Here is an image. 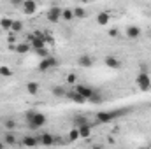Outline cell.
<instances>
[{
	"label": "cell",
	"instance_id": "6da1fadb",
	"mask_svg": "<svg viewBox=\"0 0 151 149\" xmlns=\"http://www.w3.org/2000/svg\"><path fill=\"white\" fill-rule=\"evenodd\" d=\"M25 117H27V125H28L30 130H39V128H42V126L46 125V121H47V117H46L42 112L35 111V109L27 111Z\"/></svg>",
	"mask_w": 151,
	"mask_h": 149
},
{
	"label": "cell",
	"instance_id": "2e32d148",
	"mask_svg": "<svg viewBox=\"0 0 151 149\" xmlns=\"http://www.w3.org/2000/svg\"><path fill=\"white\" fill-rule=\"evenodd\" d=\"M14 49H16V53H19V54H27V53H30V51H32V47H30V44H28V42H18Z\"/></svg>",
	"mask_w": 151,
	"mask_h": 149
},
{
	"label": "cell",
	"instance_id": "30bf717a",
	"mask_svg": "<svg viewBox=\"0 0 151 149\" xmlns=\"http://www.w3.org/2000/svg\"><path fill=\"white\" fill-rule=\"evenodd\" d=\"M21 9H23L25 14H35L37 12V4L34 0H25L23 5H21Z\"/></svg>",
	"mask_w": 151,
	"mask_h": 149
},
{
	"label": "cell",
	"instance_id": "44dd1931",
	"mask_svg": "<svg viewBox=\"0 0 151 149\" xmlns=\"http://www.w3.org/2000/svg\"><path fill=\"white\" fill-rule=\"evenodd\" d=\"M16 126H18V123H16L14 119H11V117L4 119V128H5V132H12V130H16Z\"/></svg>",
	"mask_w": 151,
	"mask_h": 149
},
{
	"label": "cell",
	"instance_id": "ffe728a7",
	"mask_svg": "<svg viewBox=\"0 0 151 149\" xmlns=\"http://www.w3.org/2000/svg\"><path fill=\"white\" fill-rule=\"evenodd\" d=\"M88 102H90V104H102V102H104V95H102L99 90H95V93L91 95V98H90Z\"/></svg>",
	"mask_w": 151,
	"mask_h": 149
},
{
	"label": "cell",
	"instance_id": "83f0119b",
	"mask_svg": "<svg viewBox=\"0 0 151 149\" xmlns=\"http://www.w3.org/2000/svg\"><path fill=\"white\" fill-rule=\"evenodd\" d=\"M0 75H2V77H11V75H12V70H11L7 65H0Z\"/></svg>",
	"mask_w": 151,
	"mask_h": 149
},
{
	"label": "cell",
	"instance_id": "4fadbf2b",
	"mask_svg": "<svg viewBox=\"0 0 151 149\" xmlns=\"http://www.w3.org/2000/svg\"><path fill=\"white\" fill-rule=\"evenodd\" d=\"M2 140H4V144H5V146H16V144H18V137H16L12 132H5Z\"/></svg>",
	"mask_w": 151,
	"mask_h": 149
},
{
	"label": "cell",
	"instance_id": "f1b7e54d",
	"mask_svg": "<svg viewBox=\"0 0 151 149\" xmlns=\"http://www.w3.org/2000/svg\"><path fill=\"white\" fill-rule=\"evenodd\" d=\"M23 30V21H14L12 23V28H11V32H14V34H19Z\"/></svg>",
	"mask_w": 151,
	"mask_h": 149
},
{
	"label": "cell",
	"instance_id": "d4e9b609",
	"mask_svg": "<svg viewBox=\"0 0 151 149\" xmlns=\"http://www.w3.org/2000/svg\"><path fill=\"white\" fill-rule=\"evenodd\" d=\"M12 23H14V19H11V18H2L0 19V27L4 30H11L12 28Z\"/></svg>",
	"mask_w": 151,
	"mask_h": 149
},
{
	"label": "cell",
	"instance_id": "d6986e66",
	"mask_svg": "<svg viewBox=\"0 0 151 149\" xmlns=\"http://www.w3.org/2000/svg\"><path fill=\"white\" fill-rule=\"evenodd\" d=\"M53 95L56 97V98H63V97H67V91H65V88L63 86H53Z\"/></svg>",
	"mask_w": 151,
	"mask_h": 149
},
{
	"label": "cell",
	"instance_id": "52a82bcc",
	"mask_svg": "<svg viewBox=\"0 0 151 149\" xmlns=\"http://www.w3.org/2000/svg\"><path fill=\"white\" fill-rule=\"evenodd\" d=\"M104 65H106L107 69H111V70H119V69L123 67L121 60H119L118 56H114V54H107V56L104 58Z\"/></svg>",
	"mask_w": 151,
	"mask_h": 149
},
{
	"label": "cell",
	"instance_id": "9a60e30c",
	"mask_svg": "<svg viewBox=\"0 0 151 149\" xmlns=\"http://www.w3.org/2000/svg\"><path fill=\"white\" fill-rule=\"evenodd\" d=\"M109 21H111L109 12H99V14H97V23H99L100 27H107Z\"/></svg>",
	"mask_w": 151,
	"mask_h": 149
},
{
	"label": "cell",
	"instance_id": "7a4b0ae2",
	"mask_svg": "<svg viewBox=\"0 0 151 149\" xmlns=\"http://www.w3.org/2000/svg\"><path fill=\"white\" fill-rule=\"evenodd\" d=\"M123 114H125V109H119V111H100V112H97L95 119H97V123L107 125V123L114 121L116 117H119V116H123Z\"/></svg>",
	"mask_w": 151,
	"mask_h": 149
},
{
	"label": "cell",
	"instance_id": "7c38bea8",
	"mask_svg": "<svg viewBox=\"0 0 151 149\" xmlns=\"http://www.w3.org/2000/svg\"><path fill=\"white\" fill-rule=\"evenodd\" d=\"M39 142H40L42 146H46V148L55 146V135H51V133H42V135L39 137Z\"/></svg>",
	"mask_w": 151,
	"mask_h": 149
},
{
	"label": "cell",
	"instance_id": "ba28073f",
	"mask_svg": "<svg viewBox=\"0 0 151 149\" xmlns=\"http://www.w3.org/2000/svg\"><path fill=\"white\" fill-rule=\"evenodd\" d=\"M77 65L83 67V69H90L93 65V58L90 54H79L77 56Z\"/></svg>",
	"mask_w": 151,
	"mask_h": 149
},
{
	"label": "cell",
	"instance_id": "9c48e42d",
	"mask_svg": "<svg viewBox=\"0 0 151 149\" xmlns=\"http://www.w3.org/2000/svg\"><path fill=\"white\" fill-rule=\"evenodd\" d=\"M21 144H23L25 148H35L40 142H39V137H35V135H25V137L21 139Z\"/></svg>",
	"mask_w": 151,
	"mask_h": 149
},
{
	"label": "cell",
	"instance_id": "cb8c5ba5",
	"mask_svg": "<svg viewBox=\"0 0 151 149\" xmlns=\"http://www.w3.org/2000/svg\"><path fill=\"white\" fill-rule=\"evenodd\" d=\"M67 97H70V100L76 102V104H84V102H86V100L77 93V91H70V93H67Z\"/></svg>",
	"mask_w": 151,
	"mask_h": 149
},
{
	"label": "cell",
	"instance_id": "277c9868",
	"mask_svg": "<svg viewBox=\"0 0 151 149\" xmlns=\"http://www.w3.org/2000/svg\"><path fill=\"white\" fill-rule=\"evenodd\" d=\"M135 84L141 91H150L151 90V77L148 72H139L135 77Z\"/></svg>",
	"mask_w": 151,
	"mask_h": 149
},
{
	"label": "cell",
	"instance_id": "8992f818",
	"mask_svg": "<svg viewBox=\"0 0 151 149\" xmlns=\"http://www.w3.org/2000/svg\"><path fill=\"white\" fill-rule=\"evenodd\" d=\"M46 19H47L49 23H58V21L62 19V7H58V5L49 7L47 12H46Z\"/></svg>",
	"mask_w": 151,
	"mask_h": 149
},
{
	"label": "cell",
	"instance_id": "603a6c76",
	"mask_svg": "<svg viewBox=\"0 0 151 149\" xmlns=\"http://www.w3.org/2000/svg\"><path fill=\"white\" fill-rule=\"evenodd\" d=\"M72 11H74V18H79V19H83V18L88 16V11L84 7H74Z\"/></svg>",
	"mask_w": 151,
	"mask_h": 149
},
{
	"label": "cell",
	"instance_id": "d6a6232c",
	"mask_svg": "<svg viewBox=\"0 0 151 149\" xmlns=\"http://www.w3.org/2000/svg\"><path fill=\"white\" fill-rule=\"evenodd\" d=\"M91 149H104V148H102V146H93Z\"/></svg>",
	"mask_w": 151,
	"mask_h": 149
},
{
	"label": "cell",
	"instance_id": "484cf974",
	"mask_svg": "<svg viewBox=\"0 0 151 149\" xmlns=\"http://www.w3.org/2000/svg\"><path fill=\"white\" fill-rule=\"evenodd\" d=\"M67 139H69V142H76V140H79V139H81V135H79V130H77V128H72V130L69 132Z\"/></svg>",
	"mask_w": 151,
	"mask_h": 149
},
{
	"label": "cell",
	"instance_id": "4dcf8cb0",
	"mask_svg": "<svg viewBox=\"0 0 151 149\" xmlns=\"http://www.w3.org/2000/svg\"><path fill=\"white\" fill-rule=\"evenodd\" d=\"M109 35H111V37H118L119 32H118V30H109Z\"/></svg>",
	"mask_w": 151,
	"mask_h": 149
},
{
	"label": "cell",
	"instance_id": "5b68a950",
	"mask_svg": "<svg viewBox=\"0 0 151 149\" xmlns=\"http://www.w3.org/2000/svg\"><path fill=\"white\" fill-rule=\"evenodd\" d=\"M74 91H77V93L88 102V100L91 98V95L95 93V88H91V86H88V84H79V82H77L74 86Z\"/></svg>",
	"mask_w": 151,
	"mask_h": 149
},
{
	"label": "cell",
	"instance_id": "3957f363",
	"mask_svg": "<svg viewBox=\"0 0 151 149\" xmlns=\"http://www.w3.org/2000/svg\"><path fill=\"white\" fill-rule=\"evenodd\" d=\"M56 67H60V62H58V58L56 56H47V58H44V60H40L39 62V72H47V70H53V69H56Z\"/></svg>",
	"mask_w": 151,
	"mask_h": 149
},
{
	"label": "cell",
	"instance_id": "8fae6325",
	"mask_svg": "<svg viewBox=\"0 0 151 149\" xmlns=\"http://www.w3.org/2000/svg\"><path fill=\"white\" fill-rule=\"evenodd\" d=\"M88 123H90V119H88L84 114H76L74 117H72L74 128H81V126H84V125H88Z\"/></svg>",
	"mask_w": 151,
	"mask_h": 149
},
{
	"label": "cell",
	"instance_id": "e0dca14e",
	"mask_svg": "<svg viewBox=\"0 0 151 149\" xmlns=\"http://www.w3.org/2000/svg\"><path fill=\"white\" fill-rule=\"evenodd\" d=\"M77 130H79V135H81V139H90L93 126H91V123H88V125H84V126H81V128H77Z\"/></svg>",
	"mask_w": 151,
	"mask_h": 149
},
{
	"label": "cell",
	"instance_id": "1f68e13d",
	"mask_svg": "<svg viewBox=\"0 0 151 149\" xmlns=\"http://www.w3.org/2000/svg\"><path fill=\"white\" fill-rule=\"evenodd\" d=\"M0 149H5V144H4V140H0Z\"/></svg>",
	"mask_w": 151,
	"mask_h": 149
},
{
	"label": "cell",
	"instance_id": "f546056e",
	"mask_svg": "<svg viewBox=\"0 0 151 149\" xmlns=\"http://www.w3.org/2000/svg\"><path fill=\"white\" fill-rule=\"evenodd\" d=\"M67 82L76 86V84H77V75H76V74H69V75H67Z\"/></svg>",
	"mask_w": 151,
	"mask_h": 149
},
{
	"label": "cell",
	"instance_id": "ac0fdd59",
	"mask_svg": "<svg viewBox=\"0 0 151 149\" xmlns=\"http://www.w3.org/2000/svg\"><path fill=\"white\" fill-rule=\"evenodd\" d=\"M27 91H28V95H37L39 93V82L28 81V82H27Z\"/></svg>",
	"mask_w": 151,
	"mask_h": 149
},
{
	"label": "cell",
	"instance_id": "5bb4252c",
	"mask_svg": "<svg viewBox=\"0 0 151 149\" xmlns=\"http://www.w3.org/2000/svg\"><path fill=\"white\" fill-rule=\"evenodd\" d=\"M127 37L139 39V37H141V28H139L137 25H130V27L127 28Z\"/></svg>",
	"mask_w": 151,
	"mask_h": 149
},
{
	"label": "cell",
	"instance_id": "836d02e7",
	"mask_svg": "<svg viewBox=\"0 0 151 149\" xmlns=\"http://www.w3.org/2000/svg\"><path fill=\"white\" fill-rule=\"evenodd\" d=\"M139 149H151V148H146V146H144V148H139Z\"/></svg>",
	"mask_w": 151,
	"mask_h": 149
},
{
	"label": "cell",
	"instance_id": "4316f807",
	"mask_svg": "<svg viewBox=\"0 0 151 149\" xmlns=\"http://www.w3.org/2000/svg\"><path fill=\"white\" fill-rule=\"evenodd\" d=\"M34 54H37V56H40V60H44V58H47V56H51V53L46 49V47H42V49H35L34 51Z\"/></svg>",
	"mask_w": 151,
	"mask_h": 149
},
{
	"label": "cell",
	"instance_id": "7402d4cb",
	"mask_svg": "<svg viewBox=\"0 0 151 149\" xmlns=\"http://www.w3.org/2000/svg\"><path fill=\"white\" fill-rule=\"evenodd\" d=\"M62 19L63 21H72L74 19V11L72 9H62Z\"/></svg>",
	"mask_w": 151,
	"mask_h": 149
}]
</instances>
